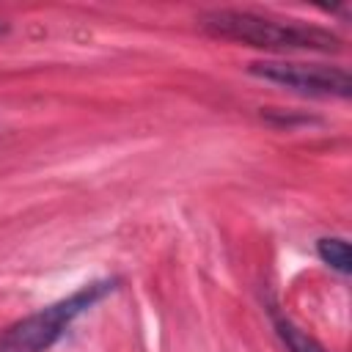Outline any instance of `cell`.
Segmentation results:
<instances>
[{"label": "cell", "instance_id": "1", "mask_svg": "<svg viewBox=\"0 0 352 352\" xmlns=\"http://www.w3.org/2000/svg\"><path fill=\"white\" fill-rule=\"evenodd\" d=\"M201 30L214 38L275 50V52H341V38L319 25H308L300 19H280L256 11L236 8H214L198 16Z\"/></svg>", "mask_w": 352, "mask_h": 352}, {"label": "cell", "instance_id": "2", "mask_svg": "<svg viewBox=\"0 0 352 352\" xmlns=\"http://www.w3.org/2000/svg\"><path fill=\"white\" fill-rule=\"evenodd\" d=\"M113 289H116V280H94L77 289L74 294L47 305L44 311L19 319L3 333L0 352H47L80 314H85Z\"/></svg>", "mask_w": 352, "mask_h": 352}, {"label": "cell", "instance_id": "3", "mask_svg": "<svg viewBox=\"0 0 352 352\" xmlns=\"http://www.w3.org/2000/svg\"><path fill=\"white\" fill-rule=\"evenodd\" d=\"M250 74L283 85L289 91L305 96H338L346 99L352 94V80L346 69L324 66V63H297V60H256L250 63Z\"/></svg>", "mask_w": 352, "mask_h": 352}, {"label": "cell", "instance_id": "4", "mask_svg": "<svg viewBox=\"0 0 352 352\" xmlns=\"http://www.w3.org/2000/svg\"><path fill=\"white\" fill-rule=\"evenodd\" d=\"M272 322H275V333L278 338L283 341L286 352H327L316 338H311L305 330H300L294 322H289L286 316L280 314H272Z\"/></svg>", "mask_w": 352, "mask_h": 352}, {"label": "cell", "instance_id": "5", "mask_svg": "<svg viewBox=\"0 0 352 352\" xmlns=\"http://www.w3.org/2000/svg\"><path fill=\"white\" fill-rule=\"evenodd\" d=\"M316 253L324 264H330L336 272L349 275L352 264H349V242L344 236H322L316 242Z\"/></svg>", "mask_w": 352, "mask_h": 352}, {"label": "cell", "instance_id": "6", "mask_svg": "<svg viewBox=\"0 0 352 352\" xmlns=\"http://www.w3.org/2000/svg\"><path fill=\"white\" fill-rule=\"evenodd\" d=\"M6 30H8V25H6V22H0V36H3Z\"/></svg>", "mask_w": 352, "mask_h": 352}]
</instances>
